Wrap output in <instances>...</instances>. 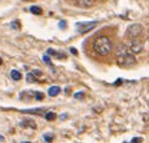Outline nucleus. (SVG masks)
I'll return each mask as SVG.
<instances>
[{
    "instance_id": "f257e3e1",
    "label": "nucleus",
    "mask_w": 149,
    "mask_h": 143,
    "mask_svg": "<svg viewBox=\"0 0 149 143\" xmlns=\"http://www.w3.org/2000/svg\"><path fill=\"white\" fill-rule=\"evenodd\" d=\"M92 49L95 51V54L100 55V56H107L113 50V43L107 36H98V38L93 41Z\"/></svg>"
},
{
    "instance_id": "f03ea898",
    "label": "nucleus",
    "mask_w": 149,
    "mask_h": 143,
    "mask_svg": "<svg viewBox=\"0 0 149 143\" xmlns=\"http://www.w3.org/2000/svg\"><path fill=\"white\" fill-rule=\"evenodd\" d=\"M137 62L134 55H132L125 46H122V52H117V63L122 67H130Z\"/></svg>"
},
{
    "instance_id": "7ed1b4c3",
    "label": "nucleus",
    "mask_w": 149,
    "mask_h": 143,
    "mask_svg": "<svg viewBox=\"0 0 149 143\" xmlns=\"http://www.w3.org/2000/svg\"><path fill=\"white\" fill-rule=\"evenodd\" d=\"M143 34V26L139 24H133L127 29V35L130 39H138Z\"/></svg>"
},
{
    "instance_id": "20e7f679",
    "label": "nucleus",
    "mask_w": 149,
    "mask_h": 143,
    "mask_svg": "<svg viewBox=\"0 0 149 143\" xmlns=\"http://www.w3.org/2000/svg\"><path fill=\"white\" fill-rule=\"evenodd\" d=\"M125 47H127L130 52L133 54H138L142 51L143 46H142V43L139 41L138 39H130L127 44H125Z\"/></svg>"
},
{
    "instance_id": "39448f33",
    "label": "nucleus",
    "mask_w": 149,
    "mask_h": 143,
    "mask_svg": "<svg viewBox=\"0 0 149 143\" xmlns=\"http://www.w3.org/2000/svg\"><path fill=\"white\" fill-rule=\"evenodd\" d=\"M97 25V21H91V22H82V24H77V31L81 34H86L90 30Z\"/></svg>"
},
{
    "instance_id": "423d86ee",
    "label": "nucleus",
    "mask_w": 149,
    "mask_h": 143,
    "mask_svg": "<svg viewBox=\"0 0 149 143\" xmlns=\"http://www.w3.org/2000/svg\"><path fill=\"white\" fill-rule=\"evenodd\" d=\"M76 3L81 8H91L95 3V0H76Z\"/></svg>"
},
{
    "instance_id": "0eeeda50",
    "label": "nucleus",
    "mask_w": 149,
    "mask_h": 143,
    "mask_svg": "<svg viewBox=\"0 0 149 143\" xmlns=\"http://www.w3.org/2000/svg\"><path fill=\"white\" fill-rule=\"evenodd\" d=\"M60 93V87L58 86H51L49 89V95L55 97V96H57Z\"/></svg>"
},
{
    "instance_id": "6e6552de",
    "label": "nucleus",
    "mask_w": 149,
    "mask_h": 143,
    "mask_svg": "<svg viewBox=\"0 0 149 143\" xmlns=\"http://www.w3.org/2000/svg\"><path fill=\"white\" fill-rule=\"evenodd\" d=\"M10 76H11V78H13V80H15V81L21 80V73L19 72L17 70H13V71L10 72Z\"/></svg>"
},
{
    "instance_id": "1a4fd4ad",
    "label": "nucleus",
    "mask_w": 149,
    "mask_h": 143,
    "mask_svg": "<svg viewBox=\"0 0 149 143\" xmlns=\"http://www.w3.org/2000/svg\"><path fill=\"white\" fill-rule=\"evenodd\" d=\"M21 126H29V127H32V128H35V122L34 121H31V119H25V121H22L21 123Z\"/></svg>"
},
{
    "instance_id": "9d476101",
    "label": "nucleus",
    "mask_w": 149,
    "mask_h": 143,
    "mask_svg": "<svg viewBox=\"0 0 149 143\" xmlns=\"http://www.w3.org/2000/svg\"><path fill=\"white\" fill-rule=\"evenodd\" d=\"M30 11L34 14V15H40L41 13H42V10L39 8V6H31V9H30Z\"/></svg>"
},
{
    "instance_id": "9b49d317",
    "label": "nucleus",
    "mask_w": 149,
    "mask_h": 143,
    "mask_svg": "<svg viewBox=\"0 0 149 143\" xmlns=\"http://www.w3.org/2000/svg\"><path fill=\"white\" fill-rule=\"evenodd\" d=\"M35 77H36V76L34 75V73L29 72V73H27V76H26V80H27V82H35V81H36Z\"/></svg>"
},
{
    "instance_id": "f8f14e48",
    "label": "nucleus",
    "mask_w": 149,
    "mask_h": 143,
    "mask_svg": "<svg viewBox=\"0 0 149 143\" xmlns=\"http://www.w3.org/2000/svg\"><path fill=\"white\" fill-rule=\"evenodd\" d=\"M45 118L47 119V121H52V119L56 118V114L54 112H47V113L45 114Z\"/></svg>"
},
{
    "instance_id": "ddd939ff",
    "label": "nucleus",
    "mask_w": 149,
    "mask_h": 143,
    "mask_svg": "<svg viewBox=\"0 0 149 143\" xmlns=\"http://www.w3.org/2000/svg\"><path fill=\"white\" fill-rule=\"evenodd\" d=\"M35 98H36L37 101L42 100V98H44V93H42V92H41V93H40V92H36V96H35Z\"/></svg>"
},
{
    "instance_id": "4468645a",
    "label": "nucleus",
    "mask_w": 149,
    "mask_h": 143,
    "mask_svg": "<svg viewBox=\"0 0 149 143\" xmlns=\"http://www.w3.org/2000/svg\"><path fill=\"white\" fill-rule=\"evenodd\" d=\"M52 136H51V135H49V133H47V135H45L44 136V140L46 141V142H50V141H52Z\"/></svg>"
},
{
    "instance_id": "2eb2a0df",
    "label": "nucleus",
    "mask_w": 149,
    "mask_h": 143,
    "mask_svg": "<svg viewBox=\"0 0 149 143\" xmlns=\"http://www.w3.org/2000/svg\"><path fill=\"white\" fill-rule=\"evenodd\" d=\"M44 61L46 62V63H47V65H51V60L49 59V56H47V55H44Z\"/></svg>"
},
{
    "instance_id": "dca6fc26",
    "label": "nucleus",
    "mask_w": 149,
    "mask_h": 143,
    "mask_svg": "<svg viewBox=\"0 0 149 143\" xmlns=\"http://www.w3.org/2000/svg\"><path fill=\"white\" fill-rule=\"evenodd\" d=\"M83 92H77L76 95H74V98H83Z\"/></svg>"
},
{
    "instance_id": "f3484780",
    "label": "nucleus",
    "mask_w": 149,
    "mask_h": 143,
    "mask_svg": "<svg viewBox=\"0 0 149 143\" xmlns=\"http://www.w3.org/2000/svg\"><path fill=\"white\" fill-rule=\"evenodd\" d=\"M32 73H34V75L36 76V77H40L41 75H42V73H41V71H39V70H34V71H31Z\"/></svg>"
},
{
    "instance_id": "a211bd4d",
    "label": "nucleus",
    "mask_w": 149,
    "mask_h": 143,
    "mask_svg": "<svg viewBox=\"0 0 149 143\" xmlns=\"http://www.w3.org/2000/svg\"><path fill=\"white\" fill-rule=\"evenodd\" d=\"M132 142H142V138H133Z\"/></svg>"
},
{
    "instance_id": "6ab92c4d",
    "label": "nucleus",
    "mask_w": 149,
    "mask_h": 143,
    "mask_svg": "<svg viewBox=\"0 0 149 143\" xmlns=\"http://www.w3.org/2000/svg\"><path fill=\"white\" fill-rule=\"evenodd\" d=\"M1 63H3V60H1V57H0V65H1Z\"/></svg>"
},
{
    "instance_id": "aec40b11",
    "label": "nucleus",
    "mask_w": 149,
    "mask_h": 143,
    "mask_svg": "<svg viewBox=\"0 0 149 143\" xmlns=\"http://www.w3.org/2000/svg\"><path fill=\"white\" fill-rule=\"evenodd\" d=\"M3 140H4V138H3V137H0V141H3Z\"/></svg>"
}]
</instances>
